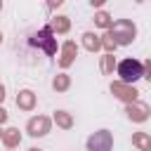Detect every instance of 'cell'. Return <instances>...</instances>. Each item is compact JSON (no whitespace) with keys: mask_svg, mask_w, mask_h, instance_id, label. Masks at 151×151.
Returning <instances> with one entry per match:
<instances>
[{"mask_svg":"<svg viewBox=\"0 0 151 151\" xmlns=\"http://www.w3.org/2000/svg\"><path fill=\"white\" fill-rule=\"evenodd\" d=\"M118 76H120L123 83H134V80H139L144 76V66L137 59H123L118 64Z\"/></svg>","mask_w":151,"mask_h":151,"instance_id":"6da1fadb","label":"cell"},{"mask_svg":"<svg viewBox=\"0 0 151 151\" xmlns=\"http://www.w3.org/2000/svg\"><path fill=\"white\" fill-rule=\"evenodd\" d=\"M87 146H90V151H111V132L109 130L94 132V137H90Z\"/></svg>","mask_w":151,"mask_h":151,"instance_id":"7a4b0ae2","label":"cell"}]
</instances>
